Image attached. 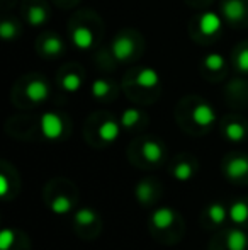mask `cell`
Wrapping results in <instances>:
<instances>
[{"instance_id":"6da1fadb","label":"cell","mask_w":248,"mask_h":250,"mask_svg":"<svg viewBox=\"0 0 248 250\" xmlns=\"http://www.w3.org/2000/svg\"><path fill=\"white\" fill-rule=\"evenodd\" d=\"M68 36L70 41L78 50H92L97 46L102 36V22L99 16L90 10L76 12L68 22Z\"/></svg>"},{"instance_id":"7a4b0ae2","label":"cell","mask_w":248,"mask_h":250,"mask_svg":"<svg viewBox=\"0 0 248 250\" xmlns=\"http://www.w3.org/2000/svg\"><path fill=\"white\" fill-rule=\"evenodd\" d=\"M143 48H145V43H143L141 34L136 29L126 27V29L119 31L116 34V38H114L109 46V51L114 62L129 63L141 56Z\"/></svg>"},{"instance_id":"3957f363","label":"cell","mask_w":248,"mask_h":250,"mask_svg":"<svg viewBox=\"0 0 248 250\" xmlns=\"http://www.w3.org/2000/svg\"><path fill=\"white\" fill-rule=\"evenodd\" d=\"M223 26H225V21H223L221 14L206 10V12L199 14L197 17L191 21L189 33H191V38L195 43L211 44L212 41H216L221 36Z\"/></svg>"},{"instance_id":"277c9868","label":"cell","mask_w":248,"mask_h":250,"mask_svg":"<svg viewBox=\"0 0 248 250\" xmlns=\"http://www.w3.org/2000/svg\"><path fill=\"white\" fill-rule=\"evenodd\" d=\"M160 75L156 70L153 68H133L126 72L124 75V89L126 90H145V92H152V90L160 89Z\"/></svg>"},{"instance_id":"5b68a950","label":"cell","mask_w":248,"mask_h":250,"mask_svg":"<svg viewBox=\"0 0 248 250\" xmlns=\"http://www.w3.org/2000/svg\"><path fill=\"white\" fill-rule=\"evenodd\" d=\"M219 14L225 24L243 29L248 26V0H219Z\"/></svg>"},{"instance_id":"8992f818","label":"cell","mask_w":248,"mask_h":250,"mask_svg":"<svg viewBox=\"0 0 248 250\" xmlns=\"http://www.w3.org/2000/svg\"><path fill=\"white\" fill-rule=\"evenodd\" d=\"M20 90H22V96L26 97V101H29L31 104H41L50 97V83L44 79L43 75H38V73H31L26 75L19 82Z\"/></svg>"},{"instance_id":"52a82bcc","label":"cell","mask_w":248,"mask_h":250,"mask_svg":"<svg viewBox=\"0 0 248 250\" xmlns=\"http://www.w3.org/2000/svg\"><path fill=\"white\" fill-rule=\"evenodd\" d=\"M36 51L38 55L48 60L60 58L65 53V41L61 40L60 34L53 33V31H44L36 40Z\"/></svg>"},{"instance_id":"ba28073f","label":"cell","mask_w":248,"mask_h":250,"mask_svg":"<svg viewBox=\"0 0 248 250\" xmlns=\"http://www.w3.org/2000/svg\"><path fill=\"white\" fill-rule=\"evenodd\" d=\"M22 16L33 27H41L50 19V9L44 0H24Z\"/></svg>"},{"instance_id":"9c48e42d","label":"cell","mask_w":248,"mask_h":250,"mask_svg":"<svg viewBox=\"0 0 248 250\" xmlns=\"http://www.w3.org/2000/svg\"><path fill=\"white\" fill-rule=\"evenodd\" d=\"M58 85L63 90L73 94L76 90H80V87L83 85V72L78 65H65L58 73Z\"/></svg>"},{"instance_id":"30bf717a","label":"cell","mask_w":248,"mask_h":250,"mask_svg":"<svg viewBox=\"0 0 248 250\" xmlns=\"http://www.w3.org/2000/svg\"><path fill=\"white\" fill-rule=\"evenodd\" d=\"M39 128L46 140H58L65 133V121L57 112H44L39 119Z\"/></svg>"},{"instance_id":"8fae6325","label":"cell","mask_w":248,"mask_h":250,"mask_svg":"<svg viewBox=\"0 0 248 250\" xmlns=\"http://www.w3.org/2000/svg\"><path fill=\"white\" fill-rule=\"evenodd\" d=\"M228 70V62L223 55L219 53H209L204 60H202V73L208 77L209 80L223 79Z\"/></svg>"},{"instance_id":"7c38bea8","label":"cell","mask_w":248,"mask_h":250,"mask_svg":"<svg viewBox=\"0 0 248 250\" xmlns=\"http://www.w3.org/2000/svg\"><path fill=\"white\" fill-rule=\"evenodd\" d=\"M192 123L199 128H209L216 123V112L208 102H197L191 112Z\"/></svg>"},{"instance_id":"4fadbf2b","label":"cell","mask_w":248,"mask_h":250,"mask_svg":"<svg viewBox=\"0 0 248 250\" xmlns=\"http://www.w3.org/2000/svg\"><path fill=\"white\" fill-rule=\"evenodd\" d=\"M231 66L238 73L248 75V41H243L233 50L231 55Z\"/></svg>"},{"instance_id":"5bb4252c","label":"cell","mask_w":248,"mask_h":250,"mask_svg":"<svg viewBox=\"0 0 248 250\" xmlns=\"http://www.w3.org/2000/svg\"><path fill=\"white\" fill-rule=\"evenodd\" d=\"M99 138L102 140L104 143H113L119 138V133H121V126L117 121H114L113 118L106 119L102 125L99 126Z\"/></svg>"},{"instance_id":"9a60e30c","label":"cell","mask_w":248,"mask_h":250,"mask_svg":"<svg viewBox=\"0 0 248 250\" xmlns=\"http://www.w3.org/2000/svg\"><path fill=\"white\" fill-rule=\"evenodd\" d=\"M226 174L231 179H242L248 174V157H236L228 162Z\"/></svg>"},{"instance_id":"2e32d148","label":"cell","mask_w":248,"mask_h":250,"mask_svg":"<svg viewBox=\"0 0 248 250\" xmlns=\"http://www.w3.org/2000/svg\"><path fill=\"white\" fill-rule=\"evenodd\" d=\"M116 92V85H114L113 80H107V79H99L92 83V96L95 99H109V96Z\"/></svg>"},{"instance_id":"e0dca14e","label":"cell","mask_w":248,"mask_h":250,"mask_svg":"<svg viewBox=\"0 0 248 250\" xmlns=\"http://www.w3.org/2000/svg\"><path fill=\"white\" fill-rule=\"evenodd\" d=\"M173 220H175V213L170 208H160V209H156L153 213L152 218L153 225L156 228H169L173 223Z\"/></svg>"},{"instance_id":"ac0fdd59","label":"cell","mask_w":248,"mask_h":250,"mask_svg":"<svg viewBox=\"0 0 248 250\" xmlns=\"http://www.w3.org/2000/svg\"><path fill=\"white\" fill-rule=\"evenodd\" d=\"M19 34H20V24L16 19L5 17L2 21V24H0V36L5 41H10V40H16Z\"/></svg>"},{"instance_id":"d6986e66","label":"cell","mask_w":248,"mask_h":250,"mask_svg":"<svg viewBox=\"0 0 248 250\" xmlns=\"http://www.w3.org/2000/svg\"><path fill=\"white\" fill-rule=\"evenodd\" d=\"M141 153L150 164H156V162H160V158H162L163 148H162V145L156 142H145L143 143Z\"/></svg>"},{"instance_id":"ffe728a7","label":"cell","mask_w":248,"mask_h":250,"mask_svg":"<svg viewBox=\"0 0 248 250\" xmlns=\"http://www.w3.org/2000/svg\"><path fill=\"white\" fill-rule=\"evenodd\" d=\"M229 250H247L248 247V235L243 233L242 230H233L229 231L228 240H226Z\"/></svg>"},{"instance_id":"44dd1931","label":"cell","mask_w":248,"mask_h":250,"mask_svg":"<svg viewBox=\"0 0 248 250\" xmlns=\"http://www.w3.org/2000/svg\"><path fill=\"white\" fill-rule=\"evenodd\" d=\"M225 135L228 140L231 142H242L247 136V129L243 126V123L240 121H229L228 125L225 126Z\"/></svg>"},{"instance_id":"7402d4cb","label":"cell","mask_w":248,"mask_h":250,"mask_svg":"<svg viewBox=\"0 0 248 250\" xmlns=\"http://www.w3.org/2000/svg\"><path fill=\"white\" fill-rule=\"evenodd\" d=\"M228 214L235 223L242 225L248 220V206L243 203V201H238V203H235L231 208H229Z\"/></svg>"},{"instance_id":"603a6c76","label":"cell","mask_w":248,"mask_h":250,"mask_svg":"<svg viewBox=\"0 0 248 250\" xmlns=\"http://www.w3.org/2000/svg\"><path fill=\"white\" fill-rule=\"evenodd\" d=\"M139 119H141V111H138V109H126L123 116H121V125L124 128H133V126L138 125Z\"/></svg>"},{"instance_id":"cb8c5ba5","label":"cell","mask_w":248,"mask_h":250,"mask_svg":"<svg viewBox=\"0 0 248 250\" xmlns=\"http://www.w3.org/2000/svg\"><path fill=\"white\" fill-rule=\"evenodd\" d=\"M208 214H209V218H211L212 223L219 225V223H223V221H225L226 209H225V206H223V204L216 203V204H211V206H209Z\"/></svg>"},{"instance_id":"d4e9b609","label":"cell","mask_w":248,"mask_h":250,"mask_svg":"<svg viewBox=\"0 0 248 250\" xmlns=\"http://www.w3.org/2000/svg\"><path fill=\"white\" fill-rule=\"evenodd\" d=\"M70 208H72V203H70V199L65 198V196H60V198H57L53 203H51V209H53L57 214L68 213Z\"/></svg>"},{"instance_id":"484cf974","label":"cell","mask_w":248,"mask_h":250,"mask_svg":"<svg viewBox=\"0 0 248 250\" xmlns=\"http://www.w3.org/2000/svg\"><path fill=\"white\" fill-rule=\"evenodd\" d=\"M173 177L179 179V181H189L192 177V167L187 162H182L173 168Z\"/></svg>"},{"instance_id":"4316f807","label":"cell","mask_w":248,"mask_h":250,"mask_svg":"<svg viewBox=\"0 0 248 250\" xmlns=\"http://www.w3.org/2000/svg\"><path fill=\"white\" fill-rule=\"evenodd\" d=\"M75 221L78 225H90L95 221V213L92 209H80L78 213L75 214Z\"/></svg>"},{"instance_id":"83f0119b","label":"cell","mask_w":248,"mask_h":250,"mask_svg":"<svg viewBox=\"0 0 248 250\" xmlns=\"http://www.w3.org/2000/svg\"><path fill=\"white\" fill-rule=\"evenodd\" d=\"M12 244H14V231L12 230H3L2 233H0V249L9 250Z\"/></svg>"},{"instance_id":"f1b7e54d","label":"cell","mask_w":248,"mask_h":250,"mask_svg":"<svg viewBox=\"0 0 248 250\" xmlns=\"http://www.w3.org/2000/svg\"><path fill=\"white\" fill-rule=\"evenodd\" d=\"M136 194H138V198L143 201V203H146L150 198H152V188H150L148 184H139L138 189H136Z\"/></svg>"},{"instance_id":"f546056e","label":"cell","mask_w":248,"mask_h":250,"mask_svg":"<svg viewBox=\"0 0 248 250\" xmlns=\"http://www.w3.org/2000/svg\"><path fill=\"white\" fill-rule=\"evenodd\" d=\"M189 5L195 7V9H202V7H208L212 3V0H186Z\"/></svg>"},{"instance_id":"4dcf8cb0","label":"cell","mask_w":248,"mask_h":250,"mask_svg":"<svg viewBox=\"0 0 248 250\" xmlns=\"http://www.w3.org/2000/svg\"><path fill=\"white\" fill-rule=\"evenodd\" d=\"M7 191H9V182H7V177L5 175H0V194L5 196Z\"/></svg>"},{"instance_id":"1f68e13d","label":"cell","mask_w":248,"mask_h":250,"mask_svg":"<svg viewBox=\"0 0 248 250\" xmlns=\"http://www.w3.org/2000/svg\"><path fill=\"white\" fill-rule=\"evenodd\" d=\"M53 2L60 7H73L78 3V0H53Z\"/></svg>"}]
</instances>
